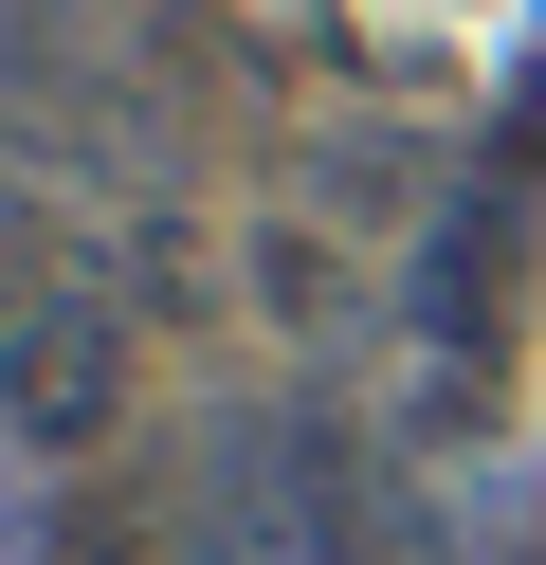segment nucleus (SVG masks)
I'll use <instances>...</instances> for the list:
<instances>
[{
  "label": "nucleus",
  "instance_id": "nucleus-1",
  "mask_svg": "<svg viewBox=\"0 0 546 565\" xmlns=\"http://www.w3.org/2000/svg\"><path fill=\"white\" fill-rule=\"evenodd\" d=\"M164 565H346L328 475H310V419H218L201 475H182V511H164Z\"/></svg>",
  "mask_w": 546,
  "mask_h": 565
},
{
  "label": "nucleus",
  "instance_id": "nucleus-2",
  "mask_svg": "<svg viewBox=\"0 0 546 565\" xmlns=\"http://www.w3.org/2000/svg\"><path fill=\"white\" fill-rule=\"evenodd\" d=\"M109 419H128V310L109 292H36L19 329H0V438L92 456Z\"/></svg>",
  "mask_w": 546,
  "mask_h": 565
},
{
  "label": "nucleus",
  "instance_id": "nucleus-3",
  "mask_svg": "<svg viewBox=\"0 0 546 565\" xmlns=\"http://www.w3.org/2000/svg\"><path fill=\"white\" fill-rule=\"evenodd\" d=\"M419 347H437L456 383H492V347H510V201H492V183L419 237Z\"/></svg>",
  "mask_w": 546,
  "mask_h": 565
}]
</instances>
